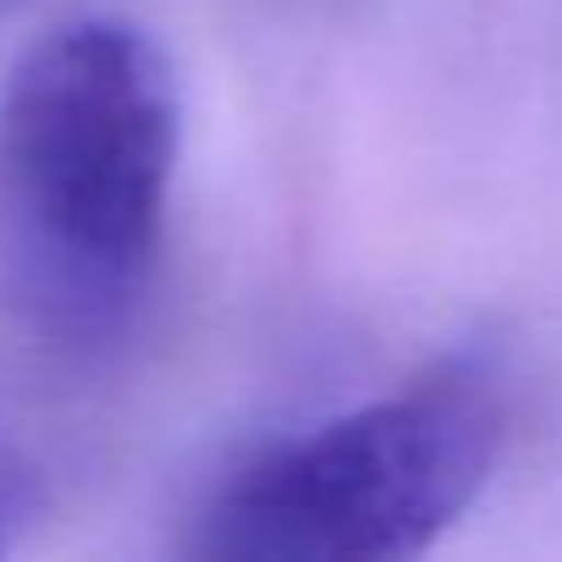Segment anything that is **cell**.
Instances as JSON below:
<instances>
[{
  "label": "cell",
  "instance_id": "obj_1",
  "mask_svg": "<svg viewBox=\"0 0 562 562\" xmlns=\"http://www.w3.org/2000/svg\"><path fill=\"white\" fill-rule=\"evenodd\" d=\"M177 166L166 50L116 18L40 40L0 89V270L56 331H111L160 254Z\"/></svg>",
  "mask_w": 562,
  "mask_h": 562
},
{
  "label": "cell",
  "instance_id": "obj_3",
  "mask_svg": "<svg viewBox=\"0 0 562 562\" xmlns=\"http://www.w3.org/2000/svg\"><path fill=\"white\" fill-rule=\"evenodd\" d=\"M7 524H12V507H7V496H0V551H7Z\"/></svg>",
  "mask_w": 562,
  "mask_h": 562
},
{
  "label": "cell",
  "instance_id": "obj_2",
  "mask_svg": "<svg viewBox=\"0 0 562 562\" xmlns=\"http://www.w3.org/2000/svg\"><path fill=\"white\" fill-rule=\"evenodd\" d=\"M502 414L469 375L364 403L243 463L199 518L226 562H397L419 557L485 485Z\"/></svg>",
  "mask_w": 562,
  "mask_h": 562
},
{
  "label": "cell",
  "instance_id": "obj_4",
  "mask_svg": "<svg viewBox=\"0 0 562 562\" xmlns=\"http://www.w3.org/2000/svg\"><path fill=\"white\" fill-rule=\"evenodd\" d=\"M7 7H18V0H0V12H7Z\"/></svg>",
  "mask_w": 562,
  "mask_h": 562
}]
</instances>
